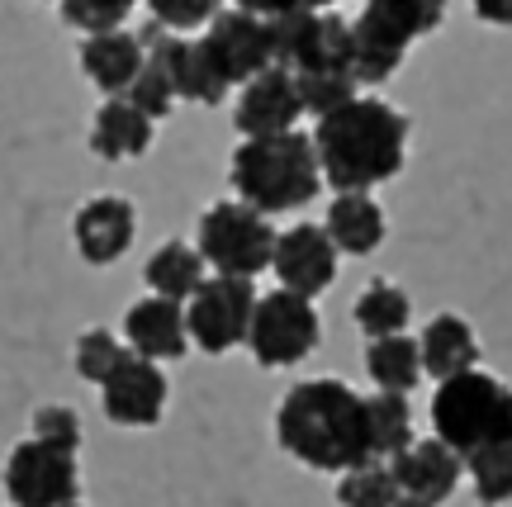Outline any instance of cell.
I'll return each mask as SVG.
<instances>
[{
	"mask_svg": "<svg viewBox=\"0 0 512 507\" xmlns=\"http://www.w3.org/2000/svg\"><path fill=\"white\" fill-rule=\"evenodd\" d=\"M133 233H138V214L124 195H95L91 204L76 209L72 242L86 266H114L133 247Z\"/></svg>",
	"mask_w": 512,
	"mask_h": 507,
	"instance_id": "9a60e30c",
	"label": "cell"
},
{
	"mask_svg": "<svg viewBox=\"0 0 512 507\" xmlns=\"http://www.w3.org/2000/svg\"><path fill=\"white\" fill-rule=\"evenodd\" d=\"M356 327L366 332L370 342H380V337H399L408 332L413 323V299L399 290V285H389V280H370L366 294L356 299Z\"/></svg>",
	"mask_w": 512,
	"mask_h": 507,
	"instance_id": "d4e9b609",
	"label": "cell"
},
{
	"mask_svg": "<svg viewBox=\"0 0 512 507\" xmlns=\"http://www.w3.org/2000/svg\"><path fill=\"white\" fill-rule=\"evenodd\" d=\"M389 470H394V479H399L403 498L427 503V507H441L451 493L460 489L465 460H460L446 441H437V436H422V441H413L403 455H394V460H389Z\"/></svg>",
	"mask_w": 512,
	"mask_h": 507,
	"instance_id": "2e32d148",
	"label": "cell"
},
{
	"mask_svg": "<svg viewBox=\"0 0 512 507\" xmlns=\"http://www.w3.org/2000/svg\"><path fill=\"white\" fill-rule=\"evenodd\" d=\"M166 394H171V384H166L162 365L128 351L119 370L100 384V408L114 427H157L166 413Z\"/></svg>",
	"mask_w": 512,
	"mask_h": 507,
	"instance_id": "4fadbf2b",
	"label": "cell"
},
{
	"mask_svg": "<svg viewBox=\"0 0 512 507\" xmlns=\"http://www.w3.org/2000/svg\"><path fill=\"white\" fill-rule=\"evenodd\" d=\"M147 62V48L138 34H128V29H110V34H91L81 43V72L91 76V86L119 100L128 95V86L138 81Z\"/></svg>",
	"mask_w": 512,
	"mask_h": 507,
	"instance_id": "ac0fdd59",
	"label": "cell"
},
{
	"mask_svg": "<svg viewBox=\"0 0 512 507\" xmlns=\"http://www.w3.org/2000/svg\"><path fill=\"white\" fill-rule=\"evenodd\" d=\"M399 507H427V503H413V498H399Z\"/></svg>",
	"mask_w": 512,
	"mask_h": 507,
	"instance_id": "8d00e7d4",
	"label": "cell"
},
{
	"mask_svg": "<svg viewBox=\"0 0 512 507\" xmlns=\"http://www.w3.org/2000/svg\"><path fill=\"white\" fill-rule=\"evenodd\" d=\"M152 24H162L166 34H190V29H209L223 0H147Z\"/></svg>",
	"mask_w": 512,
	"mask_h": 507,
	"instance_id": "1f68e13d",
	"label": "cell"
},
{
	"mask_svg": "<svg viewBox=\"0 0 512 507\" xmlns=\"http://www.w3.org/2000/svg\"><path fill=\"white\" fill-rule=\"evenodd\" d=\"M256 299L252 280H228V275H209L195 299L185 304V332L190 342L200 346L204 356H228L233 346L247 342V327H252Z\"/></svg>",
	"mask_w": 512,
	"mask_h": 507,
	"instance_id": "9c48e42d",
	"label": "cell"
},
{
	"mask_svg": "<svg viewBox=\"0 0 512 507\" xmlns=\"http://www.w3.org/2000/svg\"><path fill=\"white\" fill-rule=\"evenodd\" d=\"M275 228L266 214L247 209L242 200H219L209 204L200 218V242L195 252L204 256V266H214V275L228 280H256L271 266L275 256Z\"/></svg>",
	"mask_w": 512,
	"mask_h": 507,
	"instance_id": "8992f818",
	"label": "cell"
},
{
	"mask_svg": "<svg viewBox=\"0 0 512 507\" xmlns=\"http://www.w3.org/2000/svg\"><path fill=\"white\" fill-rule=\"evenodd\" d=\"M271 271L280 280V290L299 294V299H318L337 280V247L318 223H294L275 237Z\"/></svg>",
	"mask_w": 512,
	"mask_h": 507,
	"instance_id": "7c38bea8",
	"label": "cell"
},
{
	"mask_svg": "<svg viewBox=\"0 0 512 507\" xmlns=\"http://www.w3.org/2000/svg\"><path fill=\"white\" fill-rule=\"evenodd\" d=\"M209 57L219 62V72L228 86H247L252 76L271 72L275 53H271V19H256L247 10H219L214 24L200 38Z\"/></svg>",
	"mask_w": 512,
	"mask_h": 507,
	"instance_id": "8fae6325",
	"label": "cell"
},
{
	"mask_svg": "<svg viewBox=\"0 0 512 507\" xmlns=\"http://www.w3.org/2000/svg\"><path fill=\"white\" fill-rule=\"evenodd\" d=\"M275 441L318 474H347L370 460L366 399L342 380H304L275 408Z\"/></svg>",
	"mask_w": 512,
	"mask_h": 507,
	"instance_id": "7a4b0ae2",
	"label": "cell"
},
{
	"mask_svg": "<svg viewBox=\"0 0 512 507\" xmlns=\"http://www.w3.org/2000/svg\"><path fill=\"white\" fill-rule=\"evenodd\" d=\"M418 351H422V375L432 380H456L465 370H479V337L475 327L456 318V313H437L432 323L422 327L418 337Z\"/></svg>",
	"mask_w": 512,
	"mask_h": 507,
	"instance_id": "d6986e66",
	"label": "cell"
},
{
	"mask_svg": "<svg viewBox=\"0 0 512 507\" xmlns=\"http://www.w3.org/2000/svg\"><path fill=\"white\" fill-rule=\"evenodd\" d=\"M299 81V100H304V114H313V119H328V114H337L342 105H351L356 100V76L351 72H313V76H294Z\"/></svg>",
	"mask_w": 512,
	"mask_h": 507,
	"instance_id": "f1b7e54d",
	"label": "cell"
},
{
	"mask_svg": "<svg viewBox=\"0 0 512 507\" xmlns=\"http://www.w3.org/2000/svg\"><path fill=\"white\" fill-rule=\"evenodd\" d=\"M304 10H332V5H342V0H299Z\"/></svg>",
	"mask_w": 512,
	"mask_h": 507,
	"instance_id": "d590c367",
	"label": "cell"
},
{
	"mask_svg": "<svg viewBox=\"0 0 512 507\" xmlns=\"http://www.w3.org/2000/svg\"><path fill=\"white\" fill-rule=\"evenodd\" d=\"M366 432H370V460H394L403 455L418 436H413V408L403 394H370L366 399Z\"/></svg>",
	"mask_w": 512,
	"mask_h": 507,
	"instance_id": "cb8c5ba5",
	"label": "cell"
},
{
	"mask_svg": "<svg viewBox=\"0 0 512 507\" xmlns=\"http://www.w3.org/2000/svg\"><path fill=\"white\" fill-rule=\"evenodd\" d=\"M233 10H247L256 19H280V15H294V10H304L299 0H233Z\"/></svg>",
	"mask_w": 512,
	"mask_h": 507,
	"instance_id": "836d02e7",
	"label": "cell"
},
{
	"mask_svg": "<svg viewBox=\"0 0 512 507\" xmlns=\"http://www.w3.org/2000/svg\"><path fill=\"white\" fill-rule=\"evenodd\" d=\"M465 474H470V489L484 507H503L512 503V446L494 441V446H479L465 455Z\"/></svg>",
	"mask_w": 512,
	"mask_h": 507,
	"instance_id": "484cf974",
	"label": "cell"
},
{
	"mask_svg": "<svg viewBox=\"0 0 512 507\" xmlns=\"http://www.w3.org/2000/svg\"><path fill=\"white\" fill-rule=\"evenodd\" d=\"M299 114H304V100H299L294 72L271 67L242 86L238 105H233V124L242 138H275V133H294Z\"/></svg>",
	"mask_w": 512,
	"mask_h": 507,
	"instance_id": "5bb4252c",
	"label": "cell"
},
{
	"mask_svg": "<svg viewBox=\"0 0 512 507\" xmlns=\"http://www.w3.org/2000/svg\"><path fill=\"white\" fill-rule=\"evenodd\" d=\"M432 436L446 441L460 460L494 441L512 446V389L484 370L441 380L432 394Z\"/></svg>",
	"mask_w": 512,
	"mask_h": 507,
	"instance_id": "5b68a950",
	"label": "cell"
},
{
	"mask_svg": "<svg viewBox=\"0 0 512 507\" xmlns=\"http://www.w3.org/2000/svg\"><path fill=\"white\" fill-rule=\"evenodd\" d=\"M399 479L384 460H366L337 479V503L342 507H399Z\"/></svg>",
	"mask_w": 512,
	"mask_h": 507,
	"instance_id": "4316f807",
	"label": "cell"
},
{
	"mask_svg": "<svg viewBox=\"0 0 512 507\" xmlns=\"http://www.w3.org/2000/svg\"><path fill=\"white\" fill-rule=\"evenodd\" d=\"M72 507H81V503H72Z\"/></svg>",
	"mask_w": 512,
	"mask_h": 507,
	"instance_id": "74e56055",
	"label": "cell"
},
{
	"mask_svg": "<svg viewBox=\"0 0 512 507\" xmlns=\"http://www.w3.org/2000/svg\"><path fill=\"white\" fill-rule=\"evenodd\" d=\"M124 346L143 361L162 365V361H181L185 346H190V332H185V304H171V299H157L147 294L124 313Z\"/></svg>",
	"mask_w": 512,
	"mask_h": 507,
	"instance_id": "e0dca14e",
	"label": "cell"
},
{
	"mask_svg": "<svg viewBox=\"0 0 512 507\" xmlns=\"http://www.w3.org/2000/svg\"><path fill=\"white\" fill-rule=\"evenodd\" d=\"M152 119H147L143 109H133L119 95V100H105L100 114H95L91 124V152L100 162H133V157H143L147 147H152Z\"/></svg>",
	"mask_w": 512,
	"mask_h": 507,
	"instance_id": "ffe728a7",
	"label": "cell"
},
{
	"mask_svg": "<svg viewBox=\"0 0 512 507\" xmlns=\"http://www.w3.org/2000/svg\"><path fill=\"white\" fill-rule=\"evenodd\" d=\"M133 109H143L152 124H162L166 114L176 109V86H171V72H166V62H162V53H152L147 48V62H143V72H138V81L128 86V95H124Z\"/></svg>",
	"mask_w": 512,
	"mask_h": 507,
	"instance_id": "83f0119b",
	"label": "cell"
},
{
	"mask_svg": "<svg viewBox=\"0 0 512 507\" xmlns=\"http://www.w3.org/2000/svg\"><path fill=\"white\" fill-rule=\"evenodd\" d=\"M475 5V15L484 24H494V29H512V0H470Z\"/></svg>",
	"mask_w": 512,
	"mask_h": 507,
	"instance_id": "e575fe53",
	"label": "cell"
},
{
	"mask_svg": "<svg viewBox=\"0 0 512 507\" xmlns=\"http://www.w3.org/2000/svg\"><path fill=\"white\" fill-rule=\"evenodd\" d=\"M128 356V346L114 337L110 327H91V332H81V342H76V375L91 384H105L119 370V361Z\"/></svg>",
	"mask_w": 512,
	"mask_h": 507,
	"instance_id": "f546056e",
	"label": "cell"
},
{
	"mask_svg": "<svg viewBox=\"0 0 512 507\" xmlns=\"http://www.w3.org/2000/svg\"><path fill=\"white\" fill-rule=\"evenodd\" d=\"M366 375L375 380V394H413L422 380V351L418 337H380V342L366 346Z\"/></svg>",
	"mask_w": 512,
	"mask_h": 507,
	"instance_id": "603a6c76",
	"label": "cell"
},
{
	"mask_svg": "<svg viewBox=\"0 0 512 507\" xmlns=\"http://www.w3.org/2000/svg\"><path fill=\"white\" fill-rule=\"evenodd\" d=\"M318 342H323V323H318L313 299H299L290 290H271L256 299L252 327H247V346H252L256 365H266V370L299 365L318 351Z\"/></svg>",
	"mask_w": 512,
	"mask_h": 507,
	"instance_id": "ba28073f",
	"label": "cell"
},
{
	"mask_svg": "<svg viewBox=\"0 0 512 507\" xmlns=\"http://www.w3.org/2000/svg\"><path fill=\"white\" fill-rule=\"evenodd\" d=\"M5 493L15 507H72L81 493V470L72 451L43 441H19L5 460Z\"/></svg>",
	"mask_w": 512,
	"mask_h": 507,
	"instance_id": "30bf717a",
	"label": "cell"
},
{
	"mask_svg": "<svg viewBox=\"0 0 512 507\" xmlns=\"http://www.w3.org/2000/svg\"><path fill=\"white\" fill-rule=\"evenodd\" d=\"M138 0H62V19L81 29V34H110V29H124V19L133 15Z\"/></svg>",
	"mask_w": 512,
	"mask_h": 507,
	"instance_id": "4dcf8cb0",
	"label": "cell"
},
{
	"mask_svg": "<svg viewBox=\"0 0 512 507\" xmlns=\"http://www.w3.org/2000/svg\"><path fill=\"white\" fill-rule=\"evenodd\" d=\"M34 441L43 446H57V451H72L81 446V417L72 408H62V403H48V408H38L34 413Z\"/></svg>",
	"mask_w": 512,
	"mask_h": 507,
	"instance_id": "d6a6232c",
	"label": "cell"
},
{
	"mask_svg": "<svg viewBox=\"0 0 512 507\" xmlns=\"http://www.w3.org/2000/svg\"><path fill=\"white\" fill-rule=\"evenodd\" d=\"M147 290L157 299H171V304H190L195 290L204 285V256L190 247V242H162L157 252L147 256L143 266Z\"/></svg>",
	"mask_w": 512,
	"mask_h": 507,
	"instance_id": "7402d4cb",
	"label": "cell"
},
{
	"mask_svg": "<svg viewBox=\"0 0 512 507\" xmlns=\"http://www.w3.org/2000/svg\"><path fill=\"white\" fill-rule=\"evenodd\" d=\"M323 233L332 237V247L347 256H370L384 242L389 223H384V209L370 195H337L328 204V223Z\"/></svg>",
	"mask_w": 512,
	"mask_h": 507,
	"instance_id": "44dd1931",
	"label": "cell"
},
{
	"mask_svg": "<svg viewBox=\"0 0 512 507\" xmlns=\"http://www.w3.org/2000/svg\"><path fill=\"white\" fill-rule=\"evenodd\" d=\"M275 67L294 76L351 72V24L332 10H294L271 19Z\"/></svg>",
	"mask_w": 512,
	"mask_h": 507,
	"instance_id": "52a82bcc",
	"label": "cell"
},
{
	"mask_svg": "<svg viewBox=\"0 0 512 507\" xmlns=\"http://www.w3.org/2000/svg\"><path fill=\"white\" fill-rule=\"evenodd\" d=\"M228 181L247 209L271 218L318 200L323 171L309 133H275V138H242L228 162Z\"/></svg>",
	"mask_w": 512,
	"mask_h": 507,
	"instance_id": "3957f363",
	"label": "cell"
},
{
	"mask_svg": "<svg viewBox=\"0 0 512 507\" xmlns=\"http://www.w3.org/2000/svg\"><path fill=\"white\" fill-rule=\"evenodd\" d=\"M318 171L337 195H370L408 162V114L375 95H356L309 133Z\"/></svg>",
	"mask_w": 512,
	"mask_h": 507,
	"instance_id": "6da1fadb",
	"label": "cell"
},
{
	"mask_svg": "<svg viewBox=\"0 0 512 507\" xmlns=\"http://www.w3.org/2000/svg\"><path fill=\"white\" fill-rule=\"evenodd\" d=\"M446 24V0H366L351 24V76L356 86H384L403 67L418 38Z\"/></svg>",
	"mask_w": 512,
	"mask_h": 507,
	"instance_id": "277c9868",
	"label": "cell"
}]
</instances>
